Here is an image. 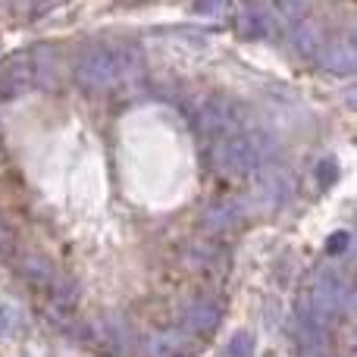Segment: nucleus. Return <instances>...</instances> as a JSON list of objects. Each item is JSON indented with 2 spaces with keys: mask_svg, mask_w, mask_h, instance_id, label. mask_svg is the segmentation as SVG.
<instances>
[{
  "mask_svg": "<svg viewBox=\"0 0 357 357\" xmlns=\"http://www.w3.org/2000/svg\"><path fill=\"white\" fill-rule=\"evenodd\" d=\"M348 245H351V232H335L333 238L326 241V254L339 257V254H345V251H348Z\"/></svg>",
  "mask_w": 357,
  "mask_h": 357,
  "instance_id": "16",
  "label": "nucleus"
},
{
  "mask_svg": "<svg viewBox=\"0 0 357 357\" xmlns=\"http://www.w3.org/2000/svg\"><path fill=\"white\" fill-rule=\"evenodd\" d=\"M82 339H88V345H94L107 357H126L132 348L129 329H126V323L116 320V317H98V320H91L82 329Z\"/></svg>",
  "mask_w": 357,
  "mask_h": 357,
  "instance_id": "6",
  "label": "nucleus"
},
{
  "mask_svg": "<svg viewBox=\"0 0 357 357\" xmlns=\"http://www.w3.org/2000/svg\"><path fill=\"white\" fill-rule=\"evenodd\" d=\"M279 13H285V16H291V13H298L304 6V0H276Z\"/></svg>",
  "mask_w": 357,
  "mask_h": 357,
  "instance_id": "20",
  "label": "nucleus"
},
{
  "mask_svg": "<svg viewBox=\"0 0 357 357\" xmlns=\"http://www.w3.org/2000/svg\"><path fill=\"white\" fill-rule=\"evenodd\" d=\"M222 323V304L216 298H191L188 304L182 307V326L188 335L195 339H207L220 329Z\"/></svg>",
  "mask_w": 357,
  "mask_h": 357,
  "instance_id": "7",
  "label": "nucleus"
},
{
  "mask_svg": "<svg viewBox=\"0 0 357 357\" xmlns=\"http://www.w3.org/2000/svg\"><path fill=\"white\" fill-rule=\"evenodd\" d=\"M320 63L333 73H351L354 69V44L351 41H329L320 50Z\"/></svg>",
  "mask_w": 357,
  "mask_h": 357,
  "instance_id": "11",
  "label": "nucleus"
},
{
  "mask_svg": "<svg viewBox=\"0 0 357 357\" xmlns=\"http://www.w3.org/2000/svg\"><path fill=\"white\" fill-rule=\"evenodd\" d=\"M195 129L204 138H226L245 129V110L238 100L226 94H213L195 110Z\"/></svg>",
  "mask_w": 357,
  "mask_h": 357,
  "instance_id": "4",
  "label": "nucleus"
},
{
  "mask_svg": "<svg viewBox=\"0 0 357 357\" xmlns=\"http://www.w3.org/2000/svg\"><path fill=\"white\" fill-rule=\"evenodd\" d=\"M197 13H210V16H222L226 13V0H195Z\"/></svg>",
  "mask_w": 357,
  "mask_h": 357,
  "instance_id": "19",
  "label": "nucleus"
},
{
  "mask_svg": "<svg viewBox=\"0 0 357 357\" xmlns=\"http://www.w3.org/2000/svg\"><path fill=\"white\" fill-rule=\"evenodd\" d=\"M238 25H241V31L245 35H264L266 31V19H264V13H241L238 16Z\"/></svg>",
  "mask_w": 357,
  "mask_h": 357,
  "instance_id": "15",
  "label": "nucleus"
},
{
  "mask_svg": "<svg viewBox=\"0 0 357 357\" xmlns=\"http://www.w3.org/2000/svg\"><path fill=\"white\" fill-rule=\"evenodd\" d=\"M254 348H257V342H254V335L241 329V333H235L232 339H229L226 354H222V357H254Z\"/></svg>",
  "mask_w": 357,
  "mask_h": 357,
  "instance_id": "14",
  "label": "nucleus"
},
{
  "mask_svg": "<svg viewBox=\"0 0 357 357\" xmlns=\"http://www.w3.org/2000/svg\"><path fill=\"white\" fill-rule=\"evenodd\" d=\"M41 50H22L13 54L10 60L0 66V98H19V94L31 91L41 82Z\"/></svg>",
  "mask_w": 357,
  "mask_h": 357,
  "instance_id": "5",
  "label": "nucleus"
},
{
  "mask_svg": "<svg viewBox=\"0 0 357 357\" xmlns=\"http://www.w3.org/2000/svg\"><path fill=\"white\" fill-rule=\"evenodd\" d=\"M295 335L298 345L307 357H323L329 351V326L323 320H317L304 304H298V317H295Z\"/></svg>",
  "mask_w": 357,
  "mask_h": 357,
  "instance_id": "9",
  "label": "nucleus"
},
{
  "mask_svg": "<svg viewBox=\"0 0 357 357\" xmlns=\"http://www.w3.org/2000/svg\"><path fill=\"white\" fill-rule=\"evenodd\" d=\"M6 251H10V232L0 226V254H6Z\"/></svg>",
  "mask_w": 357,
  "mask_h": 357,
  "instance_id": "21",
  "label": "nucleus"
},
{
  "mask_svg": "<svg viewBox=\"0 0 357 357\" xmlns=\"http://www.w3.org/2000/svg\"><path fill=\"white\" fill-rule=\"evenodd\" d=\"M13 326H16V314H13L10 304L0 301V339H3V335H10Z\"/></svg>",
  "mask_w": 357,
  "mask_h": 357,
  "instance_id": "18",
  "label": "nucleus"
},
{
  "mask_svg": "<svg viewBox=\"0 0 357 357\" xmlns=\"http://www.w3.org/2000/svg\"><path fill=\"white\" fill-rule=\"evenodd\" d=\"M16 270H19V276L31 285V289L44 291V295H47V289L54 285V279L60 276V270H56L47 257H41V254H25V257L19 260Z\"/></svg>",
  "mask_w": 357,
  "mask_h": 357,
  "instance_id": "10",
  "label": "nucleus"
},
{
  "mask_svg": "<svg viewBox=\"0 0 357 357\" xmlns=\"http://www.w3.org/2000/svg\"><path fill=\"white\" fill-rule=\"evenodd\" d=\"M47 298L54 301L56 310H73L75 304H79V282H75L73 276H56L54 285L47 289Z\"/></svg>",
  "mask_w": 357,
  "mask_h": 357,
  "instance_id": "13",
  "label": "nucleus"
},
{
  "mask_svg": "<svg viewBox=\"0 0 357 357\" xmlns=\"http://www.w3.org/2000/svg\"><path fill=\"white\" fill-rule=\"evenodd\" d=\"M273 154V142L264 135V132H254V129H241L235 135L226 138H216L210 144V167L216 173H226V176H248L266 163Z\"/></svg>",
  "mask_w": 357,
  "mask_h": 357,
  "instance_id": "2",
  "label": "nucleus"
},
{
  "mask_svg": "<svg viewBox=\"0 0 357 357\" xmlns=\"http://www.w3.org/2000/svg\"><path fill=\"white\" fill-rule=\"evenodd\" d=\"M335 176H339V169H335V160H323L320 167H317V182L326 188V185L335 182Z\"/></svg>",
  "mask_w": 357,
  "mask_h": 357,
  "instance_id": "17",
  "label": "nucleus"
},
{
  "mask_svg": "<svg viewBox=\"0 0 357 357\" xmlns=\"http://www.w3.org/2000/svg\"><path fill=\"white\" fill-rule=\"evenodd\" d=\"M301 304L317 320H323L329 326L335 317H342L351 307V282L345 279V273L339 266H320L314 273V282H310L307 298Z\"/></svg>",
  "mask_w": 357,
  "mask_h": 357,
  "instance_id": "3",
  "label": "nucleus"
},
{
  "mask_svg": "<svg viewBox=\"0 0 357 357\" xmlns=\"http://www.w3.org/2000/svg\"><path fill=\"white\" fill-rule=\"evenodd\" d=\"M138 69V54L123 44H94L75 60V82L85 91H110Z\"/></svg>",
  "mask_w": 357,
  "mask_h": 357,
  "instance_id": "1",
  "label": "nucleus"
},
{
  "mask_svg": "<svg viewBox=\"0 0 357 357\" xmlns=\"http://www.w3.org/2000/svg\"><path fill=\"white\" fill-rule=\"evenodd\" d=\"M241 220V210L235 207V204H213V207L204 213V229L207 232H229V229H235Z\"/></svg>",
  "mask_w": 357,
  "mask_h": 357,
  "instance_id": "12",
  "label": "nucleus"
},
{
  "mask_svg": "<svg viewBox=\"0 0 357 357\" xmlns=\"http://www.w3.org/2000/svg\"><path fill=\"white\" fill-rule=\"evenodd\" d=\"M201 342L188 335L185 329H163L144 339L142 357H197Z\"/></svg>",
  "mask_w": 357,
  "mask_h": 357,
  "instance_id": "8",
  "label": "nucleus"
}]
</instances>
